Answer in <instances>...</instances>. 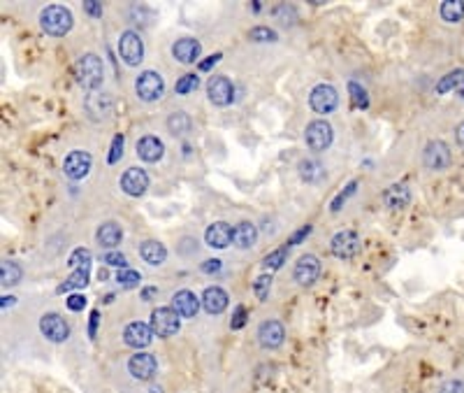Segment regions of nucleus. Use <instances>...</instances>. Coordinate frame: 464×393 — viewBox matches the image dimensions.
<instances>
[{"label":"nucleus","mask_w":464,"mask_h":393,"mask_svg":"<svg viewBox=\"0 0 464 393\" xmlns=\"http://www.w3.org/2000/svg\"><path fill=\"white\" fill-rule=\"evenodd\" d=\"M72 12L63 5H49L40 12V26L42 31L54 35V38H60V35H68L72 31Z\"/></svg>","instance_id":"obj_1"},{"label":"nucleus","mask_w":464,"mask_h":393,"mask_svg":"<svg viewBox=\"0 0 464 393\" xmlns=\"http://www.w3.org/2000/svg\"><path fill=\"white\" fill-rule=\"evenodd\" d=\"M75 70H77V80H80V84L84 86L86 91H95L102 84L104 68H102L100 56L84 54L80 61H77V68Z\"/></svg>","instance_id":"obj_2"},{"label":"nucleus","mask_w":464,"mask_h":393,"mask_svg":"<svg viewBox=\"0 0 464 393\" xmlns=\"http://www.w3.org/2000/svg\"><path fill=\"white\" fill-rule=\"evenodd\" d=\"M149 326H151L153 335L158 337H172L179 333L181 328V317L174 308H158L151 312V321H149Z\"/></svg>","instance_id":"obj_3"},{"label":"nucleus","mask_w":464,"mask_h":393,"mask_svg":"<svg viewBox=\"0 0 464 393\" xmlns=\"http://www.w3.org/2000/svg\"><path fill=\"white\" fill-rule=\"evenodd\" d=\"M304 140H306V147H309L311 152H325V150H330L332 140H335V130H332L330 121L316 119L306 126Z\"/></svg>","instance_id":"obj_4"},{"label":"nucleus","mask_w":464,"mask_h":393,"mask_svg":"<svg viewBox=\"0 0 464 393\" xmlns=\"http://www.w3.org/2000/svg\"><path fill=\"white\" fill-rule=\"evenodd\" d=\"M135 91L144 103L161 100L165 93V80L156 73V70H144V73H139V77L135 80Z\"/></svg>","instance_id":"obj_5"},{"label":"nucleus","mask_w":464,"mask_h":393,"mask_svg":"<svg viewBox=\"0 0 464 393\" xmlns=\"http://www.w3.org/2000/svg\"><path fill=\"white\" fill-rule=\"evenodd\" d=\"M40 333L45 335L49 342L60 345L70 337V326L58 312H47L40 317Z\"/></svg>","instance_id":"obj_6"},{"label":"nucleus","mask_w":464,"mask_h":393,"mask_svg":"<svg viewBox=\"0 0 464 393\" xmlns=\"http://www.w3.org/2000/svg\"><path fill=\"white\" fill-rule=\"evenodd\" d=\"M309 105L313 112H318V115H330V112L337 110L339 93L332 84H318V86H313V91L309 93Z\"/></svg>","instance_id":"obj_7"},{"label":"nucleus","mask_w":464,"mask_h":393,"mask_svg":"<svg viewBox=\"0 0 464 393\" xmlns=\"http://www.w3.org/2000/svg\"><path fill=\"white\" fill-rule=\"evenodd\" d=\"M330 249L337 258L348 261V258H355L357 254H360L362 242H360V238H357V233H353V231H339L335 238H332Z\"/></svg>","instance_id":"obj_8"},{"label":"nucleus","mask_w":464,"mask_h":393,"mask_svg":"<svg viewBox=\"0 0 464 393\" xmlns=\"http://www.w3.org/2000/svg\"><path fill=\"white\" fill-rule=\"evenodd\" d=\"M119 56L126 61L128 66H139L144 58V42L139 38V33L126 31L119 38Z\"/></svg>","instance_id":"obj_9"},{"label":"nucleus","mask_w":464,"mask_h":393,"mask_svg":"<svg viewBox=\"0 0 464 393\" xmlns=\"http://www.w3.org/2000/svg\"><path fill=\"white\" fill-rule=\"evenodd\" d=\"M453 161L450 147L443 142V140H430L423 152V163L425 168L430 170H446Z\"/></svg>","instance_id":"obj_10"},{"label":"nucleus","mask_w":464,"mask_h":393,"mask_svg":"<svg viewBox=\"0 0 464 393\" xmlns=\"http://www.w3.org/2000/svg\"><path fill=\"white\" fill-rule=\"evenodd\" d=\"M128 372L139 382H151L158 372V361H156L153 354L137 352L128 359Z\"/></svg>","instance_id":"obj_11"},{"label":"nucleus","mask_w":464,"mask_h":393,"mask_svg":"<svg viewBox=\"0 0 464 393\" xmlns=\"http://www.w3.org/2000/svg\"><path fill=\"white\" fill-rule=\"evenodd\" d=\"M91 165H93V159H91V154H89V152H84V150H75V152H70V154L65 156V161H63V172H65V177H70L72 182H80V179L86 177V174H89Z\"/></svg>","instance_id":"obj_12"},{"label":"nucleus","mask_w":464,"mask_h":393,"mask_svg":"<svg viewBox=\"0 0 464 393\" xmlns=\"http://www.w3.org/2000/svg\"><path fill=\"white\" fill-rule=\"evenodd\" d=\"M293 277L295 282L300 286H311L318 282L320 277V261L313 256V254H304L297 258L295 270H293Z\"/></svg>","instance_id":"obj_13"},{"label":"nucleus","mask_w":464,"mask_h":393,"mask_svg":"<svg viewBox=\"0 0 464 393\" xmlns=\"http://www.w3.org/2000/svg\"><path fill=\"white\" fill-rule=\"evenodd\" d=\"M284 337H286V328L281 321L267 319L258 326V342L262 349H279L284 345Z\"/></svg>","instance_id":"obj_14"},{"label":"nucleus","mask_w":464,"mask_h":393,"mask_svg":"<svg viewBox=\"0 0 464 393\" xmlns=\"http://www.w3.org/2000/svg\"><path fill=\"white\" fill-rule=\"evenodd\" d=\"M207 95L214 105H218V108H225V105H230L234 98V86L227 77L216 75L207 82Z\"/></svg>","instance_id":"obj_15"},{"label":"nucleus","mask_w":464,"mask_h":393,"mask_svg":"<svg viewBox=\"0 0 464 393\" xmlns=\"http://www.w3.org/2000/svg\"><path fill=\"white\" fill-rule=\"evenodd\" d=\"M121 189H124V194L133 196V198L144 196L146 189H149V174H146V170H142V168H128L124 174H121Z\"/></svg>","instance_id":"obj_16"},{"label":"nucleus","mask_w":464,"mask_h":393,"mask_svg":"<svg viewBox=\"0 0 464 393\" xmlns=\"http://www.w3.org/2000/svg\"><path fill=\"white\" fill-rule=\"evenodd\" d=\"M151 340H153V330L149 324H144V321H133V324H128L124 330V342L128 347L137 349V352H142L144 347L151 345Z\"/></svg>","instance_id":"obj_17"},{"label":"nucleus","mask_w":464,"mask_h":393,"mask_svg":"<svg viewBox=\"0 0 464 393\" xmlns=\"http://www.w3.org/2000/svg\"><path fill=\"white\" fill-rule=\"evenodd\" d=\"M200 305H203V298H198V295L193 293V291H188V289H181V291H177V293L172 295V308H174V312H177L181 319L198 317Z\"/></svg>","instance_id":"obj_18"},{"label":"nucleus","mask_w":464,"mask_h":393,"mask_svg":"<svg viewBox=\"0 0 464 393\" xmlns=\"http://www.w3.org/2000/svg\"><path fill=\"white\" fill-rule=\"evenodd\" d=\"M232 240H234V229H232L230 224H225V221H214L205 231V242H207V247H212V249L230 247Z\"/></svg>","instance_id":"obj_19"},{"label":"nucleus","mask_w":464,"mask_h":393,"mask_svg":"<svg viewBox=\"0 0 464 393\" xmlns=\"http://www.w3.org/2000/svg\"><path fill=\"white\" fill-rule=\"evenodd\" d=\"M203 54V45L195 38H181L172 45V56L179 61V63H195Z\"/></svg>","instance_id":"obj_20"},{"label":"nucleus","mask_w":464,"mask_h":393,"mask_svg":"<svg viewBox=\"0 0 464 393\" xmlns=\"http://www.w3.org/2000/svg\"><path fill=\"white\" fill-rule=\"evenodd\" d=\"M165 154V145L161 137L156 135H144L137 140V156L142 159L144 163H156L161 161Z\"/></svg>","instance_id":"obj_21"},{"label":"nucleus","mask_w":464,"mask_h":393,"mask_svg":"<svg viewBox=\"0 0 464 393\" xmlns=\"http://www.w3.org/2000/svg\"><path fill=\"white\" fill-rule=\"evenodd\" d=\"M230 305V295L221 286H207L203 293V308L207 314H223Z\"/></svg>","instance_id":"obj_22"},{"label":"nucleus","mask_w":464,"mask_h":393,"mask_svg":"<svg viewBox=\"0 0 464 393\" xmlns=\"http://www.w3.org/2000/svg\"><path fill=\"white\" fill-rule=\"evenodd\" d=\"M95 240H98L100 247L104 249H114L119 247L121 240H124V231H121L119 224L114 221H104L98 226V231H95Z\"/></svg>","instance_id":"obj_23"},{"label":"nucleus","mask_w":464,"mask_h":393,"mask_svg":"<svg viewBox=\"0 0 464 393\" xmlns=\"http://www.w3.org/2000/svg\"><path fill=\"white\" fill-rule=\"evenodd\" d=\"M139 256H142L144 263L149 266H163L165 258H168V249H165V244L158 242V240H144L139 244Z\"/></svg>","instance_id":"obj_24"},{"label":"nucleus","mask_w":464,"mask_h":393,"mask_svg":"<svg viewBox=\"0 0 464 393\" xmlns=\"http://www.w3.org/2000/svg\"><path fill=\"white\" fill-rule=\"evenodd\" d=\"M383 203L390 209H404L411 203V191L406 184H392L383 191Z\"/></svg>","instance_id":"obj_25"},{"label":"nucleus","mask_w":464,"mask_h":393,"mask_svg":"<svg viewBox=\"0 0 464 393\" xmlns=\"http://www.w3.org/2000/svg\"><path fill=\"white\" fill-rule=\"evenodd\" d=\"M86 112L93 119H104L112 115V98L107 93H89L86 95Z\"/></svg>","instance_id":"obj_26"},{"label":"nucleus","mask_w":464,"mask_h":393,"mask_svg":"<svg viewBox=\"0 0 464 393\" xmlns=\"http://www.w3.org/2000/svg\"><path fill=\"white\" fill-rule=\"evenodd\" d=\"M258 240V229H256V224H251V221H242L234 226V244H237L239 249H251L253 244H256Z\"/></svg>","instance_id":"obj_27"},{"label":"nucleus","mask_w":464,"mask_h":393,"mask_svg":"<svg viewBox=\"0 0 464 393\" xmlns=\"http://www.w3.org/2000/svg\"><path fill=\"white\" fill-rule=\"evenodd\" d=\"M89 275H91V266H82V268H75L72 275H70L63 284L58 286V293H68V291H75V289H84L89 284Z\"/></svg>","instance_id":"obj_28"},{"label":"nucleus","mask_w":464,"mask_h":393,"mask_svg":"<svg viewBox=\"0 0 464 393\" xmlns=\"http://www.w3.org/2000/svg\"><path fill=\"white\" fill-rule=\"evenodd\" d=\"M300 177L304 182H309V184H318V182L325 179V168H323L318 161L304 159V161H300Z\"/></svg>","instance_id":"obj_29"},{"label":"nucleus","mask_w":464,"mask_h":393,"mask_svg":"<svg viewBox=\"0 0 464 393\" xmlns=\"http://www.w3.org/2000/svg\"><path fill=\"white\" fill-rule=\"evenodd\" d=\"M439 14L446 23H460L464 19V0H446L441 3Z\"/></svg>","instance_id":"obj_30"},{"label":"nucleus","mask_w":464,"mask_h":393,"mask_svg":"<svg viewBox=\"0 0 464 393\" xmlns=\"http://www.w3.org/2000/svg\"><path fill=\"white\" fill-rule=\"evenodd\" d=\"M23 277V268L16 263V261H5L3 268H0V282L3 286H16Z\"/></svg>","instance_id":"obj_31"},{"label":"nucleus","mask_w":464,"mask_h":393,"mask_svg":"<svg viewBox=\"0 0 464 393\" xmlns=\"http://www.w3.org/2000/svg\"><path fill=\"white\" fill-rule=\"evenodd\" d=\"M168 130H170V133H172L174 137L186 135L188 130H190V117H188L183 110H179V112H172L170 119H168Z\"/></svg>","instance_id":"obj_32"},{"label":"nucleus","mask_w":464,"mask_h":393,"mask_svg":"<svg viewBox=\"0 0 464 393\" xmlns=\"http://www.w3.org/2000/svg\"><path fill=\"white\" fill-rule=\"evenodd\" d=\"M288 244H284V247H279V249H274V251H269V254L262 258V268L265 270H269V273H272V270H279L281 268L284 263H286V256H288Z\"/></svg>","instance_id":"obj_33"},{"label":"nucleus","mask_w":464,"mask_h":393,"mask_svg":"<svg viewBox=\"0 0 464 393\" xmlns=\"http://www.w3.org/2000/svg\"><path fill=\"white\" fill-rule=\"evenodd\" d=\"M464 82V70H453V73H448L446 77H441V82L436 84V93L443 95V93H448L453 89H458V86Z\"/></svg>","instance_id":"obj_34"},{"label":"nucleus","mask_w":464,"mask_h":393,"mask_svg":"<svg viewBox=\"0 0 464 393\" xmlns=\"http://www.w3.org/2000/svg\"><path fill=\"white\" fill-rule=\"evenodd\" d=\"M272 275H260L256 277V282H253V293H256V298L265 303L269 298V289H272Z\"/></svg>","instance_id":"obj_35"},{"label":"nucleus","mask_w":464,"mask_h":393,"mask_svg":"<svg viewBox=\"0 0 464 393\" xmlns=\"http://www.w3.org/2000/svg\"><path fill=\"white\" fill-rule=\"evenodd\" d=\"M117 282L124 286V289H135L142 282V275L137 273V270H130V268H124L117 273Z\"/></svg>","instance_id":"obj_36"},{"label":"nucleus","mask_w":464,"mask_h":393,"mask_svg":"<svg viewBox=\"0 0 464 393\" xmlns=\"http://www.w3.org/2000/svg\"><path fill=\"white\" fill-rule=\"evenodd\" d=\"M348 93H351L353 103H355L360 110H367V108H369V95H367V89H362V86L357 84L355 80L348 82Z\"/></svg>","instance_id":"obj_37"},{"label":"nucleus","mask_w":464,"mask_h":393,"mask_svg":"<svg viewBox=\"0 0 464 393\" xmlns=\"http://www.w3.org/2000/svg\"><path fill=\"white\" fill-rule=\"evenodd\" d=\"M357 187H360V182H357V179L348 182V184H346V189L341 191V194H339V196H337L335 200H332V205H330V209H332V212H339V209L346 205V200L351 198V196H355Z\"/></svg>","instance_id":"obj_38"},{"label":"nucleus","mask_w":464,"mask_h":393,"mask_svg":"<svg viewBox=\"0 0 464 393\" xmlns=\"http://www.w3.org/2000/svg\"><path fill=\"white\" fill-rule=\"evenodd\" d=\"M198 86H200V77L193 75V73H188V75L179 77L177 84H174V91H177L179 95H186V93H190V91H195Z\"/></svg>","instance_id":"obj_39"},{"label":"nucleus","mask_w":464,"mask_h":393,"mask_svg":"<svg viewBox=\"0 0 464 393\" xmlns=\"http://www.w3.org/2000/svg\"><path fill=\"white\" fill-rule=\"evenodd\" d=\"M249 38L253 42H276L279 35H276V31L267 28V26H256V28H251Z\"/></svg>","instance_id":"obj_40"},{"label":"nucleus","mask_w":464,"mask_h":393,"mask_svg":"<svg viewBox=\"0 0 464 393\" xmlns=\"http://www.w3.org/2000/svg\"><path fill=\"white\" fill-rule=\"evenodd\" d=\"M68 266L70 268H82V266H91V251L89 249H84V247H80V249H75L72 254H70V258H68Z\"/></svg>","instance_id":"obj_41"},{"label":"nucleus","mask_w":464,"mask_h":393,"mask_svg":"<svg viewBox=\"0 0 464 393\" xmlns=\"http://www.w3.org/2000/svg\"><path fill=\"white\" fill-rule=\"evenodd\" d=\"M124 145H126V137H124V135H114L112 147H109V156H107V161H109L112 165L119 163V159L124 156Z\"/></svg>","instance_id":"obj_42"},{"label":"nucleus","mask_w":464,"mask_h":393,"mask_svg":"<svg viewBox=\"0 0 464 393\" xmlns=\"http://www.w3.org/2000/svg\"><path fill=\"white\" fill-rule=\"evenodd\" d=\"M247 319H249V312H247V308H244V305H237V308H234V312H232L230 328H232V330H239V328H244V326H247Z\"/></svg>","instance_id":"obj_43"},{"label":"nucleus","mask_w":464,"mask_h":393,"mask_svg":"<svg viewBox=\"0 0 464 393\" xmlns=\"http://www.w3.org/2000/svg\"><path fill=\"white\" fill-rule=\"evenodd\" d=\"M86 295L84 293H70L68 298H65V305H68V310L70 312H82L86 308Z\"/></svg>","instance_id":"obj_44"},{"label":"nucleus","mask_w":464,"mask_h":393,"mask_svg":"<svg viewBox=\"0 0 464 393\" xmlns=\"http://www.w3.org/2000/svg\"><path fill=\"white\" fill-rule=\"evenodd\" d=\"M102 263H107L112 268H126V256L121 254V251H107V254L102 256Z\"/></svg>","instance_id":"obj_45"},{"label":"nucleus","mask_w":464,"mask_h":393,"mask_svg":"<svg viewBox=\"0 0 464 393\" xmlns=\"http://www.w3.org/2000/svg\"><path fill=\"white\" fill-rule=\"evenodd\" d=\"M311 231H313V229H311L309 224H306V226H302L300 231H295V233L291 235V238H288V242H286V244H288V247H295V244H300V242H302L304 238H309V235H311Z\"/></svg>","instance_id":"obj_46"},{"label":"nucleus","mask_w":464,"mask_h":393,"mask_svg":"<svg viewBox=\"0 0 464 393\" xmlns=\"http://www.w3.org/2000/svg\"><path fill=\"white\" fill-rule=\"evenodd\" d=\"M439 393H464V382L462 379H448L441 384Z\"/></svg>","instance_id":"obj_47"},{"label":"nucleus","mask_w":464,"mask_h":393,"mask_svg":"<svg viewBox=\"0 0 464 393\" xmlns=\"http://www.w3.org/2000/svg\"><path fill=\"white\" fill-rule=\"evenodd\" d=\"M84 12L98 19V16H102V3H98V0H86V3H84Z\"/></svg>","instance_id":"obj_48"},{"label":"nucleus","mask_w":464,"mask_h":393,"mask_svg":"<svg viewBox=\"0 0 464 393\" xmlns=\"http://www.w3.org/2000/svg\"><path fill=\"white\" fill-rule=\"evenodd\" d=\"M203 273H207V275H214V273H221V268H223V263L218 258H207L203 266Z\"/></svg>","instance_id":"obj_49"},{"label":"nucleus","mask_w":464,"mask_h":393,"mask_svg":"<svg viewBox=\"0 0 464 393\" xmlns=\"http://www.w3.org/2000/svg\"><path fill=\"white\" fill-rule=\"evenodd\" d=\"M98 324H100V312L93 310L91 312V321H89V337L95 340V333H98Z\"/></svg>","instance_id":"obj_50"},{"label":"nucleus","mask_w":464,"mask_h":393,"mask_svg":"<svg viewBox=\"0 0 464 393\" xmlns=\"http://www.w3.org/2000/svg\"><path fill=\"white\" fill-rule=\"evenodd\" d=\"M221 58H223V54H214V56H209L207 61H200L198 68L203 70V73H207V70H212V68L218 63V61H221Z\"/></svg>","instance_id":"obj_51"},{"label":"nucleus","mask_w":464,"mask_h":393,"mask_svg":"<svg viewBox=\"0 0 464 393\" xmlns=\"http://www.w3.org/2000/svg\"><path fill=\"white\" fill-rule=\"evenodd\" d=\"M139 295H142V300H144V303H151V300L156 298V295H158V286H144L142 293H139Z\"/></svg>","instance_id":"obj_52"},{"label":"nucleus","mask_w":464,"mask_h":393,"mask_svg":"<svg viewBox=\"0 0 464 393\" xmlns=\"http://www.w3.org/2000/svg\"><path fill=\"white\" fill-rule=\"evenodd\" d=\"M455 140H458V145L464 150V121H462L458 128H455Z\"/></svg>","instance_id":"obj_53"},{"label":"nucleus","mask_w":464,"mask_h":393,"mask_svg":"<svg viewBox=\"0 0 464 393\" xmlns=\"http://www.w3.org/2000/svg\"><path fill=\"white\" fill-rule=\"evenodd\" d=\"M14 303H16L14 295H3V310H7V308H14Z\"/></svg>","instance_id":"obj_54"},{"label":"nucleus","mask_w":464,"mask_h":393,"mask_svg":"<svg viewBox=\"0 0 464 393\" xmlns=\"http://www.w3.org/2000/svg\"><path fill=\"white\" fill-rule=\"evenodd\" d=\"M151 393H163V391H161V387H158V389L153 387V389H151Z\"/></svg>","instance_id":"obj_55"}]
</instances>
